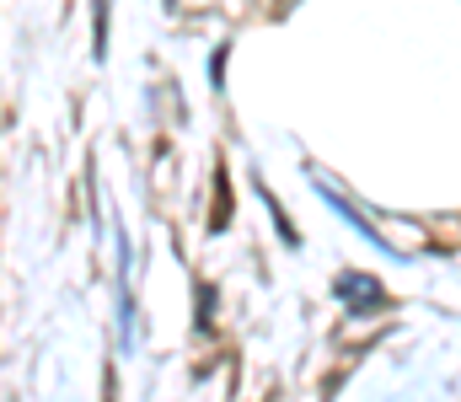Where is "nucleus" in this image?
Returning a JSON list of instances; mask_svg holds the SVG:
<instances>
[]
</instances>
